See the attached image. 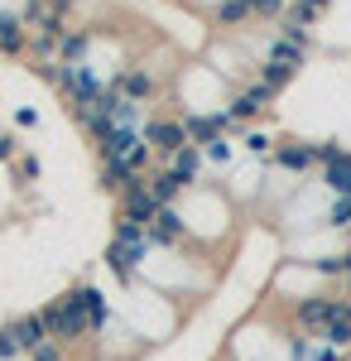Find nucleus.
<instances>
[{
    "label": "nucleus",
    "instance_id": "f257e3e1",
    "mask_svg": "<svg viewBox=\"0 0 351 361\" xmlns=\"http://www.w3.org/2000/svg\"><path fill=\"white\" fill-rule=\"evenodd\" d=\"M44 328H49V342H63V347H78L82 337H92V318H87V299H82V284L68 289L63 299H49L39 308Z\"/></svg>",
    "mask_w": 351,
    "mask_h": 361
},
{
    "label": "nucleus",
    "instance_id": "f03ea898",
    "mask_svg": "<svg viewBox=\"0 0 351 361\" xmlns=\"http://www.w3.org/2000/svg\"><path fill=\"white\" fill-rule=\"evenodd\" d=\"M144 145H149L154 154H164V159H173V154L188 145V126H183V121H164V116H149V121H144Z\"/></svg>",
    "mask_w": 351,
    "mask_h": 361
},
{
    "label": "nucleus",
    "instance_id": "7ed1b4c3",
    "mask_svg": "<svg viewBox=\"0 0 351 361\" xmlns=\"http://www.w3.org/2000/svg\"><path fill=\"white\" fill-rule=\"evenodd\" d=\"M121 217H125V222H140V226H149L159 217V202L149 193V178H135V183L121 193Z\"/></svg>",
    "mask_w": 351,
    "mask_h": 361
},
{
    "label": "nucleus",
    "instance_id": "20e7f679",
    "mask_svg": "<svg viewBox=\"0 0 351 361\" xmlns=\"http://www.w3.org/2000/svg\"><path fill=\"white\" fill-rule=\"evenodd\" d=\"M144 231H149V250H173L188 236V222L178 217V207H159V217L144 226Z\"/></svg>",
    "mask_w": 351,
    "mask_h": 361
},
{
    "label": "nucleus",
    "instance_id": "39448f33",
    "mask_svg": "<svg viewBox=\"0 0 351 361\" xmlns=\"http://www.w3.org/2000/svg\"><path fill=\"white\" fill-rule=\"evenodd\" d=\"M5 328L15 333V342H20V352H25V357L34 352V347H44V342H49V328H44V318H39V313H20V318H10Z\"/></svg>",
    "mask_w": 351,
    "mask_h": 361
},
{
    "label": "nucleus",
    "instance_id": "423d86ee",
    "mask_svg": "<svg viewBox=\"0 0 351 361\" xmlns=\"http://www.w3.org/2000/svg\"><path fill=\"white\" fill-rule=\"evenodd\" d=\"M29 49V29L15 10H0V54L5 58H20Z\"/></svg>",
    "mask_w": 351,
    "mask_h": 361
},
{
    "label": "nucleus",
    "instance_id": "0eeeda50",
    "mask_svg": "<svg viewBox=\"0 0 351 361\" xmlns=\"http://www.w3.org/2000/svg\"><path fill=\"white\" fill-rule=\"evenodd\" d=\"M188 145H197V149H207L212 140H221V130H226V116L221 111H212V116H202V111H192L188 121Z\"/></svg>",
    "mask_w": 351,
    "mask_h": 361
},
{
    "label": "nucleus",
    "instance_id": "6e6552de",
    "mask_svg": "<svg viewBox=\"0 0 351 361\" xmlns=\"http://www.w3.org/2000/svg\"><path fill=\"white\" fill-rule=\"evenodd\" d=\"M168 173H173L183 188H192V183L202 178V149H197V145H183V149L168 159Z\"/></svg>",
    "mask_w": 351,
    "mask_h": 361
},
{
    "label": "nucleus",
    "instance_id": "1a4fd4ad",
    "mask_svg": "<svg viewBox=\"0 0 351 361\" xmlns=\"http://www.w3.org/2000/svg\"><path fill=\"white\" fill-rule=\"evenodd\" d=\"M274 164L289 169V173H308V169L318 164V145H284V149L274 154Z\"/></svg>",
    "mask_w": 351,
    "mask_h": 361
},
{
    "label": "nucleus",
    "instance_id": "9d476101",
    "mask_svg": "<svg viewBox=\"0 0 351 361\" xmlns=\"http://www.w3.org/2000/svg\"><path fill=\"white\" fill-rule=\"evenodd\" d=\"M92 29H68L63 44H58V63H87V49H92Z\"/></svg>",
    "mask_w": 351,
    "mask_h": 361
},
{
    "label": "nucleus",
    "instance_id": "9b49d317",
    "mask_svg": "<svg viewBox=\"0 0 351 361\" xmlns=\"http://www.w3.org/2000/svg\"><path fill=\"white\" fill-rule=\"evenodd\" d=\"M323 188L332 197H351V154H342L337 164L323 169Z\"/></svg>",
    "mask_w": 351,
    "mask_h": 361
},
{
    "label": "nucleus",
    "instance_id": "f8f14e48",
    "mask_svg": "<svg viewBox=\"0 0 351 361\" xmlns=\"http://www.w3.org/2000/svg\"><path fill=\"white\" fill-rule=\"evenodd\" d=\"M149 193H154V202H159V207H173V197L183 193V183L164 169V173H154V178H149Z\"/></svg>",
    "mask_w": 351,
    "mask_h": 361
},
{
    "label": "nucleus",
    "instance_id": "ddd939ff",
    "mask_svg": "<svg viewBox=\"0 0 351 361\" xmlns=\"http://www.w3.org/2000/svg\"><path fill=\"white\" fill-rule=\"evenodd\" d=\"M289 78H294V68H284V63H265V68H260V87H265V92H279Z\"/></svg>",
    "mask_w": 351,
    "mask_h": 361
},
{
    "label": "nucleus",
    "instance_id": "4468645a",
    "mask_svg": "<svg viewBox=\"0 0 351 361\" xmlns=\"http://www.w3.org/2000/svg\"><path fill=\"white\" fill-rule=\"evenodd\" d=\"M250 15V0H221L216 5V25H241Z\"/></svg>",
    "mask_w": 351,
    "mask_h": 361
},
{
    "label": "nucleus",
    "instance_id": "2eb2a0df",
    "mask_svg": "<svg viewBox=\"0 0 351 361\" xmlns=\"http://www.w3.org/2000/svg\"><path fill=\"white\" fill-rule=\"evenodd\" d=\"M327 226H337V231H347V236H351V197H332V207H327Z\"/></svg>",
    "mask_w": 351,
    "mask_h": 361
},
{
    "label": "nucleus",
    "instance_id": "dca6fc26",
    "mask_svg": "<svg viewBox=\"0 0 351 361\" xmlns=\"http://www.w3.org/2000/svg\"><path fill=\"white\" fill-rule=\"evenodd\" d=\"M298 58H303V49H298V44H289V39H279V44H270V63L298 68Z\"/></svg>",
    "mask_w": 351,
    "mask_h": 361
},
{
    "label": "nucleus",
    "instance_id": "f3484780",
    "mask_svg": "<svg viewBox=\"0 0 351 361\" xmlns=\"http://www.w3.org/2000/svg\"><path fill=\"white\" fill-rule=\"evenodd\" d=\"M29 361H68V347L63 342H44V347H34Z\"/></svg>",
    "mask_w": 351,
    "mask_h": 361
},
{
    "label": "nucleus",
    "instance_id": "a211bd4d",
    "mask_svg": "<svg viewBox=\"0 0 351 361\" xmlns=\"http://www.w3.org/2000/svg\"><path fill=\"white\" fill-rule=\"evenodd\" d=\"M202 159H212V164H226V159H231V140H226V135L212 140V145L202 149Z\"/></svg>",
    "mask_w": 351,
    "mask_h": 361
},
{
    "label": "nucleus",
    "instance_id": "6ab92c4d",
    "mask_svg": "<svg viewBox=\"0 0 351 361\" xmlns=\"http://www.w3.org/2000/svg\"><path fill=\"white\" fill-rule=\"evenodd\" d=\"M15 357H25V352H20V342H15L10 328H0V361H15Z\"/></svg>",
    "mask_w": 351,
    "mask_h": 361
},
{
    "label": "nucleus",
    "instance_id": "aec40b11",
    "mask_svg": "<svg viewBox=\"0 0 351 361\" xmlns=\"http://www.w3.org/2000/svg\"><path fill=\"white\" fill-rule=\"evenodd\" d=\"M15 126L34 130V126H39V111H34V106H20V111H15Z\"/></svg>",
    "mask_w": 351,
    "mask_h": 361
},
{
    "label": "nucleus",
    "instance_id": "412c9836",
    "mask_svg": "<svg viewBox=\"0 0 351 361\" xmlns=\"http://www.w3.org/2000/svg\"><path fill=\"white\" fill-rule=\"evenodd\" d=\"M20 178H25V183H34V178H39V159H34V154H25V159H20Z\"/></svg>",
    "mask_w": 351,
    "mask_h": 361
},
{
    "label": "nucleus",
    "instance_id": "4be33fe9",
    "mask_svg": "<svg viewBox=\"0 0 351 361\" xmlns=\"http://www.w3.org/2000/svg\"><path fill=\"white\" fill-rule=\"evenodd\" d=\"M20 154V145H15V135H0V164H10Z\"/></svg>",
    "mask_w": 351,
    "mask_h": 361
},
{
    "label": "nucleus",
    "instance_id": "5701e85b",
    "mask_svg": "<svg viewBox=\"0 0 351 361\" xmlns=\"http://www.w3.org/2000/svg\"><path fill=\"white\" fill-rule=\"evenodd\" d=\"M250 10H260V15H279L284 0H250Z\"/></svg>",
    "mask_w": 351,
    "mask_h": 361
},
{
    "label": "nucleus",
    "instance_id": "b1692460",
    "mask_svg": "<svg viewBox=\"0 0 351 361\" xmlns=\"http://www.w3.org/2000/svg\"><path fill=\"white\" fill-rule=\"evenodd\" d=\"M245 149H250V154H270V140L265 135H245Z\"/></svg>",
    "mask_w": 351,
    "mask_h": 361
}]
</instances>
